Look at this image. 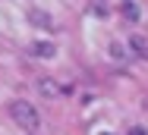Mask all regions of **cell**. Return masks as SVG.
<instances>
[{
	"label": "cell",
	"instance_id": "6da1fadb",
	"mask_svg": "<svg viewBox=\"0 0 148 135\" xmlns=\"http://www.w3.org/2000/svg\"><path fill=\"white\" fill-rule=\"evenodd\" d=\"M10 116H13L22 129H29V132H35V129L41 126V116H38L35 104H29V101H13V104H10Z\"/></svg>",
	"mask_w": 148,
	"mask_h": 135
},
{
	"label": "cell",
	"instance_id": "7a4b0ae2",
	"mask_svg": "<svg viewBox=\"0 0 148 135\" xmlns=\"http://www.w3.org/2000/svg\"><path fill=\"white\" fill-rule=\"evenodd\" d=\"M38 91H41L44 97H60V94H66L69 88H63V85H57V82L51 79V76H41V79H38Z\"/></svg>",
	"mask_w": 148,
	"mask_h": 135
},
{
	"label": "cell",
	"instance_id": "3957f363",
	"mask_svg": "<svg viewBox=\"0 0 148 135\" xmlns=\"http://www.w3.org/2000/svg\"><path fill=\"white\" fill-rule=\"evenodd\" d=\"M32 54L41 57V60H51V57L57 54V47H54L51 41H35V44H32Z\"/></svg>",
	"mask_w": 148,
	"mask_h": 135
},
{
	"label": "cell",
	"instance_id": "277c9868",
	"mask_svg": "<svg viewBox=\"0 0 148 135\" xmlns=\"http://www.w3.org/2000/svg\"><path fill=\"white\" fill-rule=\"evenodd\" d=\"M29 19L35 22V25H47V31H57V25H54V19L47 16V13H38V10H32Z\"/></svg>",
	"mask_w": 148,
	"mask_h": 135
},
{
	"label": "cell",
	"instance_id": "5b68a950",
	"mask_svg": "<svg viewBox=\"0 0 148 135\" xmlns=\"http://www.w3.org/2000/svg\"><path fill=\"white\" fill-rule=\"evenodd\" d=\"M107 54H110V60H117V63H126V60H129V54H126V47H123L120 41H114V44L107 47Z\"/></svg>",
	"mask_w": 148,
	"mask_h": 135
},
{
	"label": "cell",
	"instance_id": "8992f818",
	"mask_svg": "<svg viewBox=\"0 0 148 135\" xmlns=\"http://www.w3.org/2000/svg\"><path fill=\"white\" fill-rule=\"evenodd\" d=\"M129 47H132L139 57H148V41H142L139 35H132V38H129Z\"/></svg>",
	"mask_w": 148,
	"mask_h": 135
},
{
	"label": "cell",
	"instance_id": "52a82bcc",
	"mask_svg": "<svg viewBox=\"0 0 148 135\" xmlns=\"http://www.w3.org/2000/svg\"><path fill=\"white\" fill-rule=\"evenodd\" d=\"M120 10H123V16H126L129 22H136V19H139V6H136L132 0H123V6H120Z\"/></svg>",
	"mask_w": 148,
	"mask_h": 135
},
{
	"label": "cell",
	"instance_id": "ba28073f",
	"mask_svg": "<svg viewBox=\"0 0 148 135\" xmlns=\"http://www.w3.org/2000/svg\"><path fill=\"white\" fill-rule=\"evenodd\" d=\"M129 135H148V132L142 129V126H132V129H129Z\"/></svg>",
	"mask_w": 148,
	"mask_h": 135
}]
</instances>
